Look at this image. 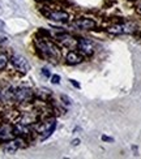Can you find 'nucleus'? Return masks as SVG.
<instances>
[{"mask_svg":"<svg viewBox=\"0 0 141 159\" xmlns=\"http://www.w3.org/2000/svg\"><path fill=\"white\" fill-rule=\"evenodd\" d=\"M35 48L38 55L46 59V60H50L52 63H58L60 60V56H62V52L60 48L58 47V44L55 42L50 41V38L47 37H38L35 41Z\"/></svg>","mask_w":141,"mask_h":159,"instance_id":"f257e3e1","label":"nucleus"},{"mask_svg":"<svg viewBox=\"0 0 141 159\" xmlns=\"http://www.w3.org/2000/svg\"><path fill=\"white\" fill-rule=\"evenodd\" d=\"M34 98H35V93L30 88H26V86H20V88H16L15 91H13V102L18 104L31 103L34 101Z\"/></svg>","mask_w":141,"mask_h":159,"instance_id":"f03ea898","label":"nucleus"},{"mask_svg":"<svg viewBox=\"0 0 141 159\" xmlns=\"http://www.w3.org/2000/svg\"><path fill=\"white\" fill-rule=\"evenodd\" d=\"M136 29H137V26L133 22H119V24H114L109 26L107 31L111 33V34L120 35V34H133L136 31Z\"/></svg>","mask_w":141,"mask_h":159,"instance_id":"7ed1b4c3","label":"nucleus"},{"mask_svg":"<svg viewBox=\"0 0 141 159\" xmlns=\"http://www.w3.org/2000/svg\"><path fill=\"white\" fill-rule=\"evenodd\" d=\"M26 146V141L24 137H20V136H16L15 138H12V140L4 142L3 145V150L4 153L7 154H15L17 150L22 149Z\"/></svg>","mask_w":141,"mask_h":159,"instance_id":"20e7f679","label":"nucleus"},{"mask_svg":"<svg viewBox=\"0 0 141 159\" xmlns=\"http://www.w3.org/2000/svg\"><path fill=\"white\" fill-rule=\"evenodd\" d=\"M55 129H56V120L55 119L50 117V119H47V120H45L38 129V133L41 134V141L47 140V138L55 132Z\"/></svg>","mask_w":141,"mask_h":159,"instance_id":"39448f33","label":"nucleus"},{"mask_svg":"<svg viewBox=\"0 0 141 159\" xmlns=\"http://www.w3.org/2000/svg\"><path fill=\"white\" fill-rule=\"evenodd\" d=\"M9 61L12 63L13 68H15L17 72H20V73H22V75L28 73V72L30 70V64L28 63V60H26L22 55H18V54L12 55Z\"/></svg>","mask_w":141,"mask_h":159,"instance_id":"423d86ee","label":"nucleus"},{"mask_svg":"<svg viewBox=\"0 0 141 159\" xmlns=\"http://www.w3.org/2000/svg\"><path fill=\"white\" fill-rule=\"evenodd\" d=\"M43 15L51 20V21H55V22H67L69 21V13L62 11V9H49V11H43Z\"/></svg>","mask_w":141,"mask_h":159,"instance_id":"0eeeda50","label":"nucleus"},{"mask_svg":"<svg viewBox=\"0 0 141 159\" xmlns=\"http://www.w3.org/2000/svg\"><path fill=\"white\" fill-rule=\"evenodd\" d=\"M72 26L78 30H93L96 29L97 22L96 20L90 17H78L72 22Z\"/></svg>","mask_w":141,"mask_h":159,"instance_id":"6e6552de","label":"nucleus"},{"mask_svg":"<svg viewBox=\"0 0 141 159\" xmlns=\"http://www.w3.org/2000/svg\"><path fill=\"white\" fill-rule=\"evenodd\" d=\"M77 50L80 51L81 55L85 56H90L94 54V43L93 41H90L89 38H80L77 42Z\"/></svg>","mask_w":141,"mask_h":159,"instance_id":"1a4fd4ad","label":"nucleus"},{"mask_svg":"<svg viewBox=\"0 0 141 159\" xmlns=\"http://www.w3.org/2000/svg\"><path fill=\"white\" fill-rule=\"evenodd\" d=\"M16 134H15V125L11 124L9 121L8 123H4L3 125H0V142H7L15 138Z\"/></svg>","mask_w":141,"mask_h":159,"instance_id":"9d476101","label":"nucleus"},{"mask_svg":"<svg viewBox=\"0 0 141 159\" xmlns=\"http://www.w3.org/2000/svg\"><path fill=\"white\" fill-rule=\"evenodd\" d=\"M56 39L64 46V47L68 48V50H75V48H77V42H78V39H76L73 35L68 34V33H59V34L56 35Z\"/></svg>","mask_w":141,"mask_h":159,"instance_id":"9b49d317","label":"nucleus"},{"mask_svg":"<svg viewBox=\"0 0 141 159\" xmlns=\"http://www.w3.org/2000/svg\"><path fill=\"white\" fill-rule=\"evenodd\" d=\"M65 63L68 65H77L80 63H82V55L76 51H69L65 56Z\"/></svg>","mask_w":141,"mask_h":159,"instance_id":"f8f14e48","label":"nucleus"},{"mask_svg":"<svg viewBox=\"0 0 141 159\" xmlns=\"http://www.w3.org/2000/svg\"><path fill=\"white\" fill-rule=\"evenodd\" d=\"M8 61L9 59L5 54H0V70H3L7 68V65H8Z\"/></svg>","mask_w":141,"mask_h":159,"instance_id":"ddd939ff","label":"nucleus"},{"mask_svg":"<svg viewBox=\"0 0 141 159\" xmlns=\"http://www.w3.org/2000/svg\"><path fill=\"white\" fill-rule=\"evenodd\" d=\"M60 99H62V102L64 103V104H67V106H69V104H72V99L68 97V95H62L60 97Z\"/></svg>","mask_w":141,"mask_h":159,"instance_id":"4468645a","label":"nucleus"},{"mask_svg":"<svg viewBox=\"0 0 141 159\" xmlns=\"http://www.w3.org/2000/svg\"><path fill=\"white\" fill-rule=\"evenodd\" d=\"M51 82H52V84H55V85H56V84H59V82H60V77H59L58 75L51 76Z\"/></svg>","mask_w":141,"mask_h":159,"instance_id":"2eb2a0df","label":"nucleus"},{"mask_svg":"<svg viewBox=\"0 0 141 159\" xmlns=\"http://www.w3.org/2000/svg\"><path fill=\"white\" fill-rule=\"evenodd\" d=\"M42 75H43L46 78H49V77H51V72L47 69V68H43V69H42Z\"/></svg>","mask_w":141,"mask_h":159,"instance_id":"dca6fc26","label":"nucleus"},{"mask_svg":"<svg viewBox=\"0 0 141 159\" xmlns=\"http://www.w3.org/2000/svg\"><path fill=\"white\" fill-rule=\"evenodd\" d=\"M102 140L103 141H106V142H114V138L112 137H109V136H102Z\"/></svg>","mask_w":141,"mask_h":159,"instance_id":"f3484780","label":"nucleus"},{"mask_svg":"<svg viewBox=\"0 0 141 159\" xmlns=\"http://www.w3.org/2000/svg\"><path fill=\"white\" fill-rule=\"evenodd\" d=\"M69 82H71V84H72L73 86H75L76 89H80V84H78V82L76 81V80H69Z\"/></svg>","mask_w":141,"mask_h":159,"instance_id":"a211bd4d","label":"nucleus"},{"mask_svg":"<svg viewBox=\"0 0 141 159\" xmlns=\"http://www.w3.org/2000/svg\"><path fill=\"white\" fill-rule=\"evenodd\" d=\"M78 143H80V140H73V142H72V145H73V146H77Z\"/></svg>","mask_w":141,"mask_h":159,"instance_id":"6ab92c4d","label":"nucleus"},{"mask_svg":"<svg viewBox=\"0 0 141 159\" xmlns=\"http://www.w3.org/2000/svg\"><path fill=\"white\" fill-rule=\"evenodd\" d=\"M7 41V38L5 37H2V35H0V44H2L3 42H5Z\"/></svg>","mask_w":141,"mask_h":159,"instance_id":"aec40b11","label":"nucleus"},{"mask_svg":"<svg viewBox=\"0 0 141 159\" xmlns=\"http://www.w3.org/2000/svg\"><path fill=\"white\" fill-rule=\"evenodd\" d=\"M136 11H137L139 15H141V4H139V5H137V9H136Z\"/></svg>","mask_w":141,"mask_h":159,"instance_id":"412c9836","label":"nucleus"},{"mask_svg":"<svg viewBox=\"0 0 141 159\" xmlns=\"http://www.w3.org/2000/svg\"><path fill=\"white\" fill-rule=\"evenodd\" d=\"M3 28H4V22L2 21V20H0V30H2Z\"/></svg>","mask_w":141,"mask_h":159,"instance_id":"4be33fe9","label":"nucleus"},{"mask_svg":"<svg viewBox=\"0 0 141 159\" xmlns=\"http://www.w3.org/2000/svg\"><path fill=\"white\" fill-rule=\"evenodd\" d=\"M0 101H2V90H0Z\"/></svg>","mask_w":141,"mask_h":159,"instance_id":"5701e85b","label":"nucleus"}]
</instances>
